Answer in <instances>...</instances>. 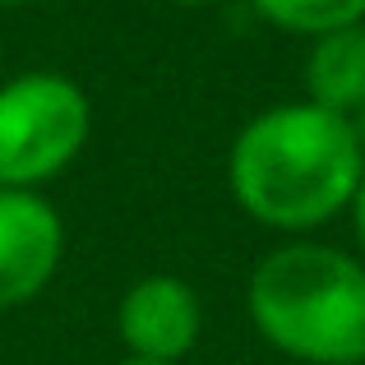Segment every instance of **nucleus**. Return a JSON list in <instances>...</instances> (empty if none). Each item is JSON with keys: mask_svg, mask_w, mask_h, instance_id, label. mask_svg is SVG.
Wrapping results in <instances>:
<instances>
[{"mask_svg": "<svg viewBox=\"0 0 365 365\" xmlns=\"http://www.w3.org/2000/svg\"><path fill=\"white\" fill-rule=\"evenodd\" d=\"M365 176L347 116L314 102H277L241 125L227 153V185L255 222L273 232H314L351 208Z\"/></svg>", "mask_w": 365, "mask_h": 365, "instance_id": "obj_1", "label": "nucleus"}, {"mask_svg": "<svg viewBox=\"0 0 365 365\" xmlns=\"http://www.w3.org/2000/svg\"><path fill=\"white\" fill-rule=\"evenodd\" d=\"M250 324L305 365H365V264L333 245L292 241L250 273Z\"/></svg>", "mask_w": 365, "mask_h": 365, "instance_id": "obj_2", "label": "nucleus"}, {"mask_svg": "<svg viewBox=\"0 0 365 365\" xmlns=\"http://www.w3.org/2000/svg\"><path fill=\"white\" fill-rule=\"evenodd\" d=\"M93 130L88 93L51 70L0 83V190H37L83 153Z\"/></svg>", "mask_w": 365, "mask_h": 365, "instance_id": "obj_3", "label": "nucleus"}, {"mask_svg": "<svg viewBox=\"0 0 365 365\" xmlns=\"http://www.w3.org/2000/svg\"><path fill=\"white\" fill-rule=\"evenodd\" d=\"M65 255V227L42 190H0V310L46 292Z\"/></svg>", "mask_w": 365, "mask_h": 365, "instance_id": "obj_4", "label": "nucleus"}, {"mask_svg": "<svg viewBox=\"0 0 365 365\" xmlns=\"http://www.w3.org/2000/svg\"><path fill=\"white\" fill-rule=\"evenodd\" d=\"M199 329H204L199 296L176 273H148L120 296L116 333H120L125 351H130V361L180 365L195 351Z\"/></svg>", "mask_w": 365, "mask_h": 365, "instance_id": "obj_5", "label": "nucleus"}, {"mask_svg": "<svg viewBox=\"0 0 365 365\" xmlns=\"http://www.w3.org/2000/svg\"><path fill=\"white\" fill-rule=\"evenodd\" d=\"M305 102L324 111H351L365 102V24L338 28L310 42L305 56Z\"/></svg>", "mask_w": 365, "mask_h": 365, "instance_id": "obj_6", "label": "nucleus"}, {"mask_svg": "<svg viewBox=\"0 0 365 365\" xmlns=\"http://www.w3.org/2000/svg\"><path fill=\"white\" fill-rule=\"evenodd\" d=\"M250 5L273 28L301 37H324L338 28L365 24V0H250Z\"/></svg>", "mask_w": 365, "mask_h": 365, "instance_id": "obj_7", "label": "nucleus"}, {"mask_svg": "<svg viewBox=\"0 0 365 365\" xmlns=\"http://www.w3.org/2000/svg\"><path fill=\"white\" fill-rule=\"evenodd\" d=\"M351 227H356V241H361V250H365V176H361V185H356V195H351Z\"/></svg>", "mask_w": 365, "mask_h": 365, "instance_id": "obj_8", "label": "nucleus"}, {"mask_svg": "<svg viewBox=\"0 0 365 365\" xmlns=\"http://www.w3.org/2000/svg\"><path fill=\"white\" fill-rule=\"evenodd\" d=\"M347 125H351V134H356V148H361V158H365V102L347 116Z\"/></svg>", "mask_w": 365, "mask_h": 365, "instance_id": "obj_9", "label": "nucleus"}, {"mask_svg": "<svg viewBox=\"0 0 365 365\" xmlns=\"http://www.w3.org/2000/svg\"><path fill=\"white\" fill-rule=\"evenodd\" d=\"M167 5H180V9H204V5H217V0H167Z\"/></svg>", "mask_w": 365, "mask_h": 365, "instance_id": "obj_10", "label": "nucleus"}, {"mask_svg": "<svg viewBox=\"0 0 365 365\" xmlns=\"http://www.w3.org/2000/svg\"><path fill=\"white\" fill-rule=\"evenodd\" d=\"M0 5H28V0H0Z\"/></svg>", "mask_w": 365, "mask_h": 365, "instance_id": "obj_11", "label": "nucleus"}, {"mask_svg": "<svg viewBox=\"0 0 365 365\" xmlns=\"http://www.w3.org/2000/svg\"><path fill=\"white\" fill-rule=\"evenodd\" d=\"M120 365H153V361H120Z\"/></svg>", "mask_w": 365, "mask_h": 365, "instance_id": "obj_12", "label": "nucleus"}]
</instances>
